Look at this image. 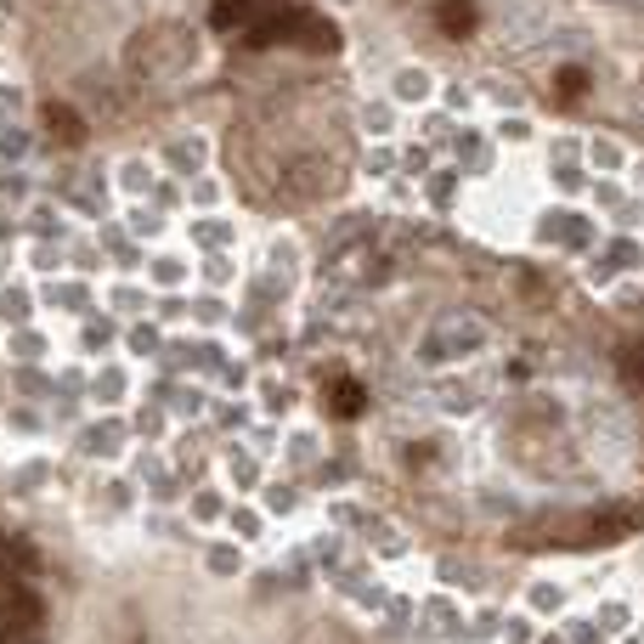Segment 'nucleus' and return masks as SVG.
Listing matches in <instances>:
<instances>
[{"instance_id":"3","label":"nucleus","mask_w":644,"mask_h":644,"mask_svg":"<svg viewBox=\"0 0 644 644\" xmlns=\"http://www.w3.org/2000/svg\"><path fill=\"white\" fill-rule=\"evenodd\" d=\"M294 46H305V51H340V29H334L329 18L305 12V23H300V40H294Z\"/></svg>"},{"instance_id":"6","label":"nucleus","mask_w":644,"mask_h":644,"mask_svg":"<svg viewBox=\"0 0 644 644\" xmlns=\"http://www.w3.org/2000/svg\"><path fill=\"white\" fill-rule=\"evenodd\" d=\"M238 18H249V0H221V7L210 12L215 29H238Z\"/></svg>"},{"instance_id":"7","label":"nucleus","mask_w":644,"mask_h":644,"mask_svg":"<svg viewBox=\"0 0 644 644\" xmlns=\"http://www.w3.org/2000/svg\"><path fill=\"white\" fill-rule=\"evenodd\" d=\"M588 91V74L583 69H560V97H583Z\"/></svg>"},{"instance_id":"1","label":"nucleus","mask_w":644,"mask_h":644,"mask_svg":"<svg viewBox=\"0 0 644 644\" xmlns=\"http://www.w3.org/2000/svg\"><path fill=\"white\" fill-rule=\"evenodd\" d=\"M435 23H441V34H453V40L475 34V0H441Z\"/></svg>"},{"instance_id":"4","label":"nucleus","mask_w":644,"mask_h":644,"mask_svg":"<svg viewBox=\"0 0 644 644\" xmlns=\"http://www.w3.org/2000/svg\"><path fill=\"white\" fill-rule=\"evenodd\" d=\"M362 407H368V396H362L356 379H334V384H329V413H334V419H356Z\"/></svg>"},{"instance_id":"2","label":"nucleus","mask_w":644,"mask_h":644,"mask_svg":"<svg viewBox=\"0 0 644 644\" xmlns=\"http://www.w3.org/2000/svg\"><path fill=\"white\" fill-rule=\"evenodd\" d=\"M46 131H51L57 142H69V148H80V142H85L80 113H74V108H62V102H46Z\"/></svg>"},{"instance_id":"5","label":"nucleus","mask_w":644,"mask_h":644,"mask_svg":"<svg viewBox=\"0 0 644 644\" xmlns=\"http://www.w3.org/2000/svg\"><path fill=\"white\" fill-rule=\"evenodd\" d=\"M0 616H7V622H40V605L29 594H7V600H0Z\"/></svg>"}]
</instances>
